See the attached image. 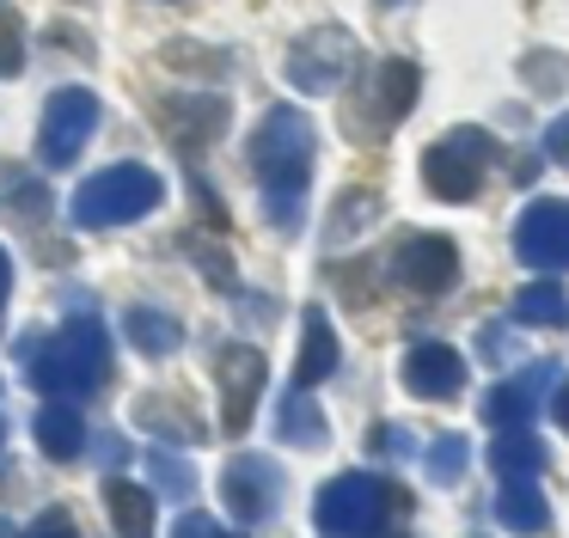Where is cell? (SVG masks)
<instances>
[{
	"label": "cell",
	"mask_w": 569,
	"mask_h": 538,
	"mask_svg": "<svg viewBox=\"0 0 569 538\" xmlns=\"http://www.w3.org/2000/svg\"><path fill=\"white\" fill-rule=\"evenodd\" d=\"M312 153H319V134H312V117L295 104H270L251 134V171L263 183V215L270 227L295 232L300 215H307V183H312Z\"/></svg>",
	"instance_id": "6da1fadb"
},
{
	"label": "cell",
	"mask_w": 569,
	"mask_h": 538,
	"mask_svg": "<svg viewBox=\"0 0 569 538\" xmlns=\"http://www.w3.org/2000/svg\"><path fill=\"white\" fill-rule=\"evenodd\" d=\"M26 349H31V361H26L31 386L43 398H62V404L99 391L104 373H111V337H104L99 318H68L50 342H19V355Z\"/></svg>",
	"instance_id": "7a4b0ae2"
},
{
	"label": "cell",
	"mask_w": 569,
	"mask_h": 538,
	"mask_svg": "<svg viewBox=\"0 0 569 538\" xmlns=\"http://www.w3.org/2000/svg\"><path fill=\"white\" fill-rule=\"evenodd\" d=\"M160 202H166L160 171L123 159V166L92 171V178L74 190V227H129V220L153 215Z\"/></svg>",
	"instance_id": "3957f363"
},
{
	"label": "cell",
	"mask_w": 569,
	"mask_h": 538,
	"mask_svg": "<svg viewBox=\"0 0 569 538\" xmlns=\"http://www.w3.org/2000/svg\"><path fill=\"white\" fill-rule=\"evenodd\" d=\"M392 508H405V489L380 484L373 471H343L312 496V526L325 538H373Z\"/></svg>",
	"instance_id": "277c9868"
},
{
	"label": "cell",
	"mask_w": 569,
	"mask_h": 538,
	"mask_svg": "<svg viewBox=\"0 0 569 538\" xmlns=\"http://www.w3.org/2000/svg\"><path fill=\"white\" fill-rule=\"evenodd\" d=\"M496 141L483 129H453L441 134V141L422 153V183H429V196H441V202H471V196L483 190V166H490Z\"/></svg>",
	"instance_id": "5b68a950"
},
{
	"label": "cell",
	"mask_w": 569,
	"mask_h": 538,
	"mask_svg": "<svg viewBox=\"0 0 569 538\" xmlns=\"http://www.w3.org/2000/svg\"><path fill=\"white\" fill-rule=\"evenodd\" d=\"M356 61H361V49H356V37L343 31V24H319V31H307L295 49H288V86L295 92H337V86L356 73Z\"/></svg>",
	"instance_id": "8992f818"
},
{
	"label": "cell",
	"mask_w": 569,
	"mask_h": 538,
	"mask_svg": "<svg viewBox=\"0 0 569 538\" xmlns=\"http://www.w3.org/2000/svg\"><path fill=\"white\" fill-rule=\"evenodd\" d=\"M92 129H99V98H92L87 86H62V92H50V104H43V129H38V159L50 171L74 166L80 147L92 141Z\"/></svg>",
	"instance_id": "52a82bcc"
},
{
	"label": "cell",
	"mask_w": 569,
	"mask_h": 538,
	"mask_svg": "<svg viewBox=\"0 0 569 538\" xmlns=\"http://www.w3.org/2000/svg\"><path fill=\"white\" fill-rule=\"evenodd\" d=\"M214 379H221V428L227 435H246L251 416H258L263 386H270V361H263V349H251V342H227V349L214 355Z\"/></svg>",
	"instance_id": "ba28073f"
},
{
	"label": "cell",
	"mask_w": 569,
	"mask_h": 538,
	"mask_svg": "<svg viewBox=\"0 0 569 538\" xmlns=\"http://www.w3.org/2000/svg\"><path fill=\"white\" fill-rule=\"evenodd\" d=\"M515 257L539 276L569 269V202L563 196H539V202L520 208L515 220Z\"/></svg>",
	"instance_id": "9c48e42d"
},
{
	"label": "cell",
	"mask_w": 569,
	"mask_h": 538,
	"mask_svg": "<svg viewBox=\"0 0 569 538\" xmlns=\"http://www.w3.org/2000/svg\"><path fill=\"white\" fill-rule=\"evenodd\" d=\"M221 496H227V514H233V520L263 526V520H276V508H282V471H276L263 452H239V459L221 471Z\"/></svg>",
	"instance_id": "30bf717a"
},
{
	"label": "cell",
	"mask_w": 569,
	"mask_h": 538,
	"mask_svg": "<svg viewBox=\"0 0 569 538\" xmlns=\"http://www.w3.org/2000/svg\"><path fill=\"white\" fill-rule=\"evenodd\" d=\"M392 281L410 293H447L459 281V245L447 232H410L392 251Z\"/></svg>",
	"instance_id": "8fae6325"
},
{
	"label": "cell",
	"mask_w": 569,
	"mask_h": 538,
	"mask_svg": "<svg viewBox=\"0 0 569 538\" xmlns=\"http://www.w3.org/2000/svg\"><path fill=\"white\" fill-rule=\"evenodd\" d=\"M398 379H405L410 398L447 404V398H459V386H466V355H459L453 342H441V337H422V342H410V349H405Z\"/></svg>",
	"instance_id": "7c38bea8"
},
{
	"label": "cell",
	"mask_w": 569,
	"mask_h": 538,
	"mask_svg": "<svg viewBox=\"0 0 569 538\" xmlns=\"http://www.w3.org/2000/svg\"><path fill=\"white\" fill-rule=\"evenodd\" d=\"M557 391V361H532L527 373L502 379V386H490V398H483V422L496 428V435H515V428H527L532 416H539V404Z\"/></svg>",
	"instance_id": "4fadbf2b"
},
{
	"label": "cell",
	"mask_w": 569,
	"mask_h": 538,
	"mask_svg": "<svg viewBox=\"0 0 569 538\" xmlns=\"http://www.w3.org/2000/svg\"><path fill=\"white\" fill-rule=\"evenodd\" d=\"M417 92H422V73H417V61H380V68L368 73V122H356V129H368V134H386L392 122H405L410 117V104H417Z\"/></svg>",
	"instance_id": "5bb4252c"
},
{
	"label": "cell",
	"mask_w": 569,
	"mask_h": 538,
	"mask_svg": "<svg viewBox=\"0 0 569 538\" xmlns=\"http://www.w3.org/2000/svg\"><path fill=\"white\" fill-rule=\"evenodd\" d=\"M160 122H166V134L184 147V159H197L202 147L227 129V98H214V92H172L160 104Z\"/></svg>",
	"instance_id": "9a60e30c"
},
{
	"label": "cell",
	"mask_w": 569,
	"mask_h": 538,
	"mask_svg": "<svg viewBox=\"0 0 569 538\" xmlns=\"http://www.w3.org/2000/svg\"><path fill=\"white\" fill-rule=\"evenodd\" d=\"M337 373V330L325 318V306L300 312V361H295V391H312Z\"/></svg>",
	"instance_id": "2e32d148"
},
{
	"label": "cell",
	"mask_w": 569,
	"mask_h": 538,
	"mask_svg": "<svg viewBox=\"0 0 569 538\" xmlns=\"http://www.w3.org/2000/svg\"><path fill=\"white\" fill-rule=\"evenodd\" d=\"M490 471L502 484H539L545 477V440L532 428H515V435H496L490 440Z\"/></svg>",
	"instance_id": "e0dca14e"
},
{
	"label": "cell",
	"mask_w": 569,
	"mask_h": 538,
	"mask_svg": "<svg viewBox=\"0 0 569 538\" xmlns=\"http://www.w3.org/2000/svg\"><path fill=\"white\" fill-rule=\"evenodd\" d=\"M104 514H111L117 538H153V489L129 484V477H104Z\"/></svg>",
	"instance_id": "ac0fdd59"
},
{
	"label": "cell",
	"mask_w": 569,
	"mask_h": 538,
	"mask_svg": "<svg viewBox=\"0 0 569 538\" xmlns=\"http://www.w3.org/2000/svg\"><path fill=\"white\" fill-rule=\"evenodd\" d=\"M31 428H38V447L50 452V459H62V465L87 452V416H80L74 404H62V398L43 404L38 422H31Z\"/></svg>",
	"instance_id": "d6986e66"
},
{
	"label": "cell",
	"mask_w": 569,
	"mask_h": 538,
	"mask_svg": "<svg viewBox=\"0 0 569 538\" xmlns=\"http://www.w3.org/2000/svg\"><path fill=\"white\" fill-rule=\"evenodd\" d=\"M515 325H539V330H569V293L551 276L527 281L515 293Z\"/></svg>",
	"instance_id": "ffe728a7"
},
{
	"label": "cell",
	"mask_w": 569,
	"mask_h": 538,
	"mask_svg": "<svg viewBox=\"0 0 569 538\" xmlns=\"http://www.w3.org/2000/svg\"><path fill=\"white\" fill-rule=\"evenodd\" d=\"M276 435H282V447H325V440H331V422H325V410L307 391H288L282 410H276Z\"/></svg>",
	"instance_id": "44dd1931"
},
{
	"label": "cell",
	"mask_w": 569,
	"mask_h": 538,
	"mask_svg": "<svg viewBox=\"0 0 569 538\" xmlns=\"http://www.w3.org/2000/svg\"><path fill=\"white\" fill-rule=\"evenodd\" d=\"M496 520L508 526V532H545L551 526V501L539 496V484H502L496 489Z\"/></svg>",
	"instance_id": "7402d4cb"
},
{
	"label": "cell",
	"mask_w": 569,
	"mask_h": 538,
	"mask_svg": "<svg viewBox=\"0 0 569 538\" xmlns=\"http://www.w3.org/2000/svg\"><path fill=\"white\" fill-rule=\"evenodd\" d=\"M123 337L136 342L141 355H172L178 342H184V325H178L172 312H160V306H129V312H123Z\"/></svg>",
	"instance_id": "603a6c76"
},
{
	"label": "cell",
	"mask_w": 569,
	"mask_h": 538,
	"mask_svg": "<svg viewBox=\"0 0 569 538\" xmlns=\"http://www.w3.org/2000/svg\"><path fill=\"white\" fill-rule=\"evenodd\" d=\"M466 465H471L466 435H441L429 452H422V471H429L435 484H459V477H466Z\"/></svg>",
	"instance_id": "cb8c5ba5"
},
{
	"label": "cell",
	"mask_w": 569,
	"mask_h": 538,
	"mask_svg": "<svg viewBox=\"0 0 569 538\" xmlns=\"http://www.w3.org/2000/svg\"><path fill=\"white\" fill-rule=\"evenodd\" d=\"M148 471H153V484L172 489L178 501L197 489V471H190V459H178V452H166V447H148Z\"/></svg>",
	"instance_id": "d4e9b609"
},
{
	"label": "cell",
	"mask_w": 569,
	"mask_h": 538,
	"mask_svg": "<svg viewBox=\"0 0 569 538\" xmlns=\"http://www.w3.org/2000/svg\"><path fill=\"white\" fill-rule=\"evenodd\" d=\"M373 215H380V196H373V190H349L343 208L331 215V245H343L349 232H356L361 220H373Z\"/></svg>",
	"instance_id": "484cf974"
},
{
	"label": "cell",
	"mask_w": 569,
	"mask_h": 538,
	"mask_svg": "<svg viewBox=\"0 0 569 538\" xmlns=\"http://www.w3.org/2000/svg\"><path fill=\"white\" fill-rule=\"evenodd\" d=\"M19 68H26V24L0 0V73H19Z\"/></svg>",
	"instance_id": "4316f807"
},
{
	"label": "cell",
	"mask_w": 569,
	"mask_h": 538,
	"mask_svg": "<svg viewBox=\"0 0 569 538\" xmlns=\"http://www.w3.org/2000/svg\"><path fill=\"white\" fill-rule=\"evenodd\" d=\"M520 73H527L539 92H563V80H569L563 56H551V49H545V56H527V61H520Z\"/></svg>",
	"instance_id": "83f0119b"
},
{
	"label": "cell",
	"mask_w": 569,
	"mask_h": 538,
	"mask_svg": "<svg viewBox=\"0 0 569 538\" xmlns=\"http://www.w3.org/2000/svg\"><path fill=\"white\" fill-rule=\"evenodd\" d=\"M26 538H80V526H74V514H68V508H43L38 520L26 526Z\"/></svg>",
	"instance_id": "f1b7e54d"
},
{
	"label": "cell",
	"mask_w": 569,
	"mask_h": 538,
	"mask_svg": "<svg viewBox=\"0 0 569 538\" xmlns=\"http://www.w3.org/2000/svg\"><path fill=\"white\" fill-rule=\"evenodd\" d=\"M43 208H50V190H43L38 178L13 183V215H19V220H43Z\"/></svg>",
	"instance_id": "f546056e"
},
{
	"label": "cell",
	"mask_w": 569,
	"mask_h": 538,
	"mask_svg": "<svg viewBox=\"0 0 569 538\" xmlns=\"http://www.w3.org/2000/svg\"><path fill=\"white\" fill-rule=\"evenodd\" d=\"M545 159L569 171V110H563V117H551V129H545Z\"/></svg>",
	"instance_id": "4dcf8cb0"
},
{
	"label": "cell",
	"mask_w": 569,
	"mask_h": 538,
	"mask_svg": "<svg viewBox=\"0 0 569 538\" xmlns=\"http://www.w3.org/2000/svg\"><path fill=\"white\" fill-rule=\"evenodd\" d=\"M172 538H246V532H221V520H209V514H184Z\"/></svg>",
	"instance_id": "1f68e13d"
},
{
	"label": "cell",
	"mask_w": 569,
	"mask_h": 538,
	"mask_svg": "<svg viewBox=\"0 0 569 538\" xmlns=\"http://www.w3.org/2000/svg\"><path fill=\"white\" fill-rule=\"evenodd\" d=\"M373 452H386V459H405V452H410V435H405L398 422H380V428H373Z\"/></svg>",
	"instance_id": "d6a6232c"
},
{
	"label": "cell",
	"mask_w": 569,
	"mask_h": 538,
	"mask_svg": "<svg viewBox=\"0 0 569 538\" xmlns=\"http://www.w3.org/2000/svg\"><path fill=\"white\" fill-rule=\"evenodd\" d=\"M478 349H483V361H508V355H515V349H508V330L502 325H483L478 330Z\"/></svg>",
	"instance_id": "836d02e7"
},
{
	"label": "cell",
	"mask_w": 569,
	"mask_h": 538,
	"mask_svg": "<svg viewBox=\"0 0 569 538\" xmlns=\"http://www.w3.org/2000/svg\"><path fill=\"white\" fill-rule=\"evenodd\" d=\"M551 416H557V422H563V435H569V379H563V386L551 391Z\"/></svg>",
	"instance_id": "e575fe53"
},
{
	"label": "cell",
	"mask_w": 569,
	"mask_h": 538,
	"mask_svg": "<svg viewBox=\"0 0 569 538\" xmlns=\"http://www.w3.org/2000/svg\"><path fill=\"white\" fill-rule=\"evenodd\" d=\"M7 293H13V257L0 251V306H7Z\"/></svg>",
	"instance_id": "d590c367"
},
{
	"label": "cell",
	"mask_w": 569,
	"mask_h": 538,
	"mask_svg": "<svg viewBox=\"0 0 569 538\" xmlns=\"http://www.w3.org/2000/svg\"><path fill=\"white\" fill-rule=\"evenodd\" d=\"M0 440H7V422H0Z\"/></svg>",
	"instance_id": "8d00e7d4"
}]
</instances>
